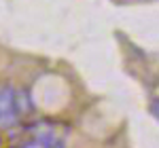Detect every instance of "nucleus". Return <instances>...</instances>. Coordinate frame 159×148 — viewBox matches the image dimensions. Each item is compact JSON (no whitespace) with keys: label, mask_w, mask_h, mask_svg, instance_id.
<instances>
[{"label":"nucleus","mask_w":159,"mask_h":148,"mask_svg":"<svg viewBox=\"0 0 159 148\" xmlns=\"http://www.w3.org/2000/svg\"><path fill=\"white\" fill-rule=\"evenodd\" d=\"M17 148H19V146H17Z\"/></svg>","instance_id":"nucleus-6"},{"label":"nucleus","mask_w":159,"mask_h":148,"mask_svg":"<svg viewBox=\"0 0 159 148\" xmlns=\"http://www.w3.org/2000/svg\"><path fill=\"white\" fill-rule=\"evenodd\" d=\"M49 148H66V146H64V142H57V144H51Z\"/></svg>","instance_id":"nucleus-5"},{"label":"nucleus","mask_w":159,"mask_h":148,"mask_svg":"<svg viewBox=\"0 0 159 148\" xmlns=\"http://www.w3.org/2000/svg\"><path fill=\"white\" fill-rule=\"evenodd\" d=\"M21 121L15 108V87L4 83L0 85V131H9Z\"/></svg>","instance_id":"nucleus-2"},{"label":"nucleus","mask_w":159,"mask_h":148,"mask_svg":"<svg viewBox=\"0 0 159 148\" xmlns=\"http://www.w3.org/2000/svg\"><path fill=\"white\" fill-rule=\"evenodd\" d=\"M15 108L19 112V116H28L34 110V102L30 98L28 89H15Z\"/></svg>","instance_id":"nucleus-3"},{"label":"nucleus","mask_w":159,"mask_h":148,"mask_svg":"<svg viewBox=\"0 0 159 148\" xmlns=\"http://www.w3.org/2000/svg\"><path fill=\"white\" fill-rule=\"evenodd\" d=\"M68 131V127L49 119H40V121H32V123L25 127V136L28 137H36L40 142H47V144H57L64 140Z\"/></svg>","instance_id":"nucleus-1"},{"label":"nucleus","mask_w":159,"mask_h":148,"mask_svg":"<svg viewBox=\"0 0 159 148\" xmlns=\"http://www.w3.org/2000/svg\"><path fill=\"white\" fill-rule=\"evenodd\" d=\"M151 112H153V114L159 119V98L153 99V104H151Z\"/></svg>","instance_id":"nucleus-4"}]
</instances>
